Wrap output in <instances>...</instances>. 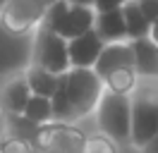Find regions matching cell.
<instances>
[{
  "label": "cell",
  "instance_id": "6da1fadb",
  "mask_svg": "<svg viewBox=\"0 0 158 153\" xmlns=\"http://www.w3.org/2000/svg\"><path fill=\"white\" fill-rule=\"evenodd\" d=\"M106 93V84L94 69L72 67L69 72L60 74L58 89L50 98L53 103V122L74 124L96 113L101 96Z\"/></svg>",
  "mask_w": 158,
  "mask_h": 153
},
{
  "label": "cell",
  "instance_id": "7a4b0ae2",
  "mask_svg": "<svg viewBox=\"0 0 158 153\" xmlns=\"http://www.w3.org/2000/svg\"><path fill=\"white\" fill-rule=\"evenodd\" d=\"M94 24H96V10L84 7V5H72L67 0H55L41 22L43 29L58 34L65 41H72V38L91 31Z\"/></svg>",
  "mask_w": 158,
  "mask_h": 153
},
{
  "label": "cell",
  "instance_id": "3957f363",
  "mask_svg": "<svg viewBox=\"0 0 158 153\" xmlns=\"http://www.w3.org/2000/svg\"><path fill=\"white\" fill-rule=\"evenodd\" d=\"M96 120L106 139L113 143H127L132 134V96L106 91L96 108Z\"/></svg>",
  "mask_w": 158,
  "mask_h": 153
},
{
  "label": "cell",
  "instance_id": "277c9868",
  "mask_svg": "<svg viewBox=\"0 0 158 153\" xmlns=\"http://www.w3.org/2000/svg\"><path fill=\"white\" fill-rule=\"evenodd\" d=\"M31 65L43 67L53 74H65L72 69L69 65V53H67V41L60 38L48 29L39 27L34 34V48H31Z\"/></svg>",
  "mask_w": 158,
  "mask_h": 153
},
{
  "label": "cell",
  "instance_id": "5b68a950",
  "mask_svg": "<svg viewBox=\"0 0 158 153\" xmlns=\"http://www.w3.org/2000/svg\"><path fill=\"white\" fill-rule=\"evenodd\" d=\"M53 2L55 0H10L0 10L2 24L12 34H24L29 29H39Z\"/></svg>",
  "mask_w": 158,
  "mask_h": 153
},
{
  "label": "cell",
  "instance_id": "8992f818",
  "mask_svg": "<svg viewBox=\"0 0 158 153\" xmlns=\"http://www.w3.org/2000/svg\"><path fill=\"white\" fill-rule=\"evenodd\" d=\"M86 141L89 139L81 132H77L72 124L50 122L39 132L36 146H39V153H84Z\"/></svg>",
  "mask_w": 158,
  "mask_h": 153
},
{
  "label": "cell",
  "instance_id": "52a82bcc",
  "mask_svg": "<svg viewBox=\"0 0 158 153\" xmlns=\"http://www.w3.org/2000/svg\"><path fill=\"white\" fill-rule=\"evenodd\" d=\"M158 136V110L148 91H141L132 98V134L129 141L137 148L146 146L148 141H153Z\"/></svg>",
  "mask_w": 158,
  "mask_h": 153
},
{
  "label": "cell",
  "instance_id": "ba28073f",
  "mask_svg": "<svg viewBox=\"0 0 158 153\" xmlns=\"http://www.w3.org/2000/svg\"><path fill=\"white\" fill-rule=\"evenodd\" d=\"M106 43L98 38V34L91 29L81 36L67 41V53H69V65L79 67V69H94L98 62L101 53H103Z\"/></svg>",
  "mask_w": 158,
  "mask_h": 153
},
{
  "label": "cell",
  "instance_id": "9c48e42d",
  "mask_svg": "<svg viewBox=\"0 0 158 153\" xmlns=\"http://www.w3.org/2000/svg\"><path fill=\"white\" fill-rule=\"evenodd\" d=\"M31 96L34 93L27 84V76L15 74L10 79H5L2 86H0V108L7 115H22Z\"/></svg>",
  "mask_w": 158,
  "mask_h": 153
},
{
  "label": "cell",
  "instance_id": "30bf717a",
  "mask_svg": "<svg viewBox=\"0 0 158 153\" xmlns=\"http://www.w3.org/2000/svg\"><path fill=\"white\" fill-rule=\"evenodd\" d=\"M127 67H134V50L129 46V41H125V43H108L103 48L94 72L101 79H106L108 74L118 72V69H127Z\"/></svg>",
  "mask_w": 158,
  "mask_h": 153
},
{
  "label": "cell",
  "instance_id": "8fae6325",
  "mask_svg": "<svg viewBox=\"0 0 158 153\" xmlns=\"http://www.w3.org/2000/svg\"><path fill=\"white\" fill-rule=\"evenodd\" d=\"M94 31L98 34V38L106 46H108V43H125V41H129L122 7L120 10H108V12H96Z\"/></svg>",
  "mask_w": 158,
  "mask_h": 153
},
{
  "label": "cell",
  "instance_id": "7c38bea8",
  "mask_svg": "<svg viewBox=\"0 0 158 153\" xmlns=\"http://www.w3.org/2000/svg\"><path fill=\"white\" fill-rule=\"evenodd\" d=\"M134 50V69L139 76H158V46L151 38L129 41Z\"/></svg>",
  "mask_w": 158,
  "mask_h": 153
},
{
  "label": "cell",
  "instance_id": "4fadbf2b",
  "mask_svg": "<svg viewBox=\"0 0 158 153\" xmlns=\"http://www.w3.org/2000/svg\"><path fill=\"white\" fill-rule=\"evenodd\" d=\"M27 76V84H29L31 93L34 96H43V98H53L55 89H58V74H53L43 67H36V65H29V69L24 72Z\"/></svg>",
  "mask_w": 158,
  "mask_h": 153
},
{
  "label": "cell",
  "instance_id": "5bb4252c",
  "mask_svg": "<svg viewBox=\"0 0 158 153\" xmlns=\"http://www.w3.org/2000/svg\"><path fill=\"white\" fill-rule=\"evenodd\" d=\"M122 14H125L127 38H129V41H141V38H148V34H151V22L144 17V12H141V7H139L137 0H129L127 5L122 7Z\"/></svg>",
  "mask_w": 158,
  "mask_h": 153
},
{
  "label": "cell",
  "instance_id": "9a60e30c",
  "mask_svg": "<svg viewBox=\"0 0 158 153\" xmlns=\"http://www.w3.org/2000/svg\"><path fill=\"white\" fill-rule=\"evenodd\" d=\"M24 120H29L31 124L36 127H46V124L53 122V103L50 98H43V96H31L24 113H22Z\"/></svg>",
  "mask_w": 158,
  "mask_h": 153
},
{
  "label": "cell",
  "instance_id": "2e32d148",
  "mask_svg": "<svg viewBox=\"0 0 158 153\" xmlns=\"http://www.w3.org/2000/svg\"><path fill=\"white\" fill-rule=\"evenodd\" d=\"M137 81H139V74L134 67H127V69H118L103 79L106 84V91H113V93H122V96H129L134 89H137Z\"/></svg>",
  "mask_w": 158,
  "mask_h": 153
},
{
  "label": "cell",
  "instance_id": "e0dca14e",
  "mask_svg": "<svg viewBox=\"0 0 158 153\" xmlns=\"http://www.w3.org/2000/svg\"><path fill=\"white\" fill-rule=\"evenodd\" d=\"M84 153H115V148H113V141H110V139H106V136H94V139L86 141Z\"/></svg>",
  "mask_w": 158,
  "mask_h": 153
},
{
  "label": "cell",
  "instance_id": "ac0fdd59",
  "mask_svg": "<svg viewBox=\"0 0 158 153\" xmlns=\"http://www.w3.org/2000/svg\"><path fill=\"white\" fill-rule=\"evenodd\" d=\"M0 151L2 153H31V143L10 136V139H5V141L0 143Z\"/></svg>",
  "mask_w": 158,
  "mask_h": 153
},
{
  "label": "cell",
  "instance_id": "d6986e66",
  "mask_svg": "<svg viewBox=\"0 0 158 153\" xmlns=\"http://www.w3.org/2000/svg\"><path fill=\"white\" fill-rule=\"evenodd\" d=\"M137 2H139V7H141V12H144V17L153 24L158 19V2L156 0H137Z\"/></svg>",
  "mask_w": 158,
  "mask_h": 153
},
{
  "label": "cell",
  "instance_id": "ffe728a7",
  "mask_svg": "<svg viewBox=\"0 0 158 153\" xmlns=\"http://www.w3.org/2000/svg\"><path fill=\"white\" fill-rule=\"evenodd\" d=\"M129 0H94V10L96 12H108V10H120L125 7Z\"/></svg>",
  "mask_w": 158,
  "mask_h": 153
},
{
  "label": "cell",
  "instance_id": "44dd1931",
  "mask_svg": "<svg viewBox=\"0 0 158 153\" xmlns=\"http://www.w3.org/2000/svg\"><path fill=\"white\" fill-rule=\"evenodd\" d=\"M139 151H141V153H158V136L153 139V141H148L146 146H141Z\"/></svg>",
  "mask_w": 158,
  "mask_h": 153
},
{
  "label": "cell",
  "instance_id": "7402d4cb",
  "mask_svg": "<svg viewBox=\"0 0 158 153\" xmlns=\"http://www.w3.org/2000/svg\"><path fill=\"white\" fill-rule=\"evenodd\" d=\"M148 38H151V41H153V43L158 46V19L153 22V24H151V34H148Z\"/></svg>",
  "mask_w": 158,
  "mask_h": 153
},
{
  "label": "cell",
  "instance_id": "603a6c76",
  "mask_svg": "<svg viewBox=\"0 0 158 153\" xmlns=\"http://www.w3.org/2000/svg\"><path fill=\"white\" fill-rule=\"evenodd\" d=\"M72 5H84V7H94V0H67Z\"/></svg>",
  "mask_w": 158,
  "mask_h": 153
},
{
  "label": "cell",
  "instance_id": "cb8c5ba5",
  "mask_svg": "<svg viewBox=\"0 0 158 153\" xmlns=\"http://www.w3.org/2000/svg\"><path fill=\"white\" fill-rule=\"evenodd\" d=\"M148 96H151V101H153V105H156V110H158V91H148Z\"/></svg>",
  "mask_w": 158,
  "mask_h": 153
},
{
  "label": "cell",
  "instance_id": "d4e9b609",
  "mask_svg": "<svg viewBox=\"0 0 158 153\" xmlns=\"http://www.w3.org/2000/svg\"><path fill=\"white\" fill-rule=\"evenodd\" d=\"M7 2H10V0H0V10L5 7V5H7Z\"/></svg>",
  "mask_w": 158,
  "mask_h": 153
},
{
  "label": "cell",
  "instance_id": "484cf974",
  "mask_svg": "<svg viewBox=\"0 0 158 153\" xmlns=\"http://www.w3.org/2000/svg\"><path fill=\"white\" fill-rule=\"evenodd\" d=\"M0 153H2V151H0Z\"/></svg>",
  "mask_w": 158,
  "mask_h": 153
},
{
  "label": "cell",
  "instance_id": "4316f807",
  "mask_svg": "<svg viewBox=\"0 0 158 153\" xmlns=\"http://www.w3.org/2000/svg\"><path fill=\"white\" fill-rule=\"evenodd\" d=\"M156 2H158V0H156Z\"/></svg>",
  "mask_w": 158,
  "mask_h": 153
}]
</instances>
